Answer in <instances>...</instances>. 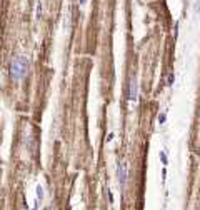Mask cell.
Wrapping results in <instances>:
<instances>
[{
    "label": "cell",
    "mask_w": 200,
    "mask_h": 210,
    "mask_svg": "<svg viewBox=\"0 0 200 210\" xmlns=\"http://www.w3.org/2000/svg\"><path fill=\"white\" fill-rule=\"evenodd\" d=\"M27 68H29L27 57H23V55L13 57L12 62H10V77H12V80H15V82L22 80L25 77V74H27Z\"/></svg>",
    "instance_id": "1"
},
{
    "label": "cell",
    "mask_w": 200,
    "mask_h": 210,
    "mask_svg": "<svg viewBox=\"0 0 200 210\" xmlns=\"http://www.w3.org/2000/svg\"><path fill=\"white\" fill-rule=\"evenodd\" d=\"M157 122L160 125H165L167 122V112H162V114H159V118H157Z\"/></svg>",
    "instance_id": "6"
},
{
    "label": "cell",
    "mask_w": 200,
    "mask_h": 210,
    "mask_svg": "<svg viewBox=\"0 0 200 210\" xmlns=\"http://www.w3.org/2000/svg\"><path fill=\"white\" fill-rule=\"evenodd\" d=\"M35 193H37V200H43V187L42 185H37V189H35Z\"/></svg>",
    "instance_id": "5"
},
{
    "label": "cell",
    "mask_w": 200,
    "mask_h": 210,
    "mask_svg": "<svg viewBox=\"0 0 200 210\" xmlns=\"http://www.w3.org/2000/svg\"><path fill=\"white\" fill-rule=\"evenodd\" d=\"M199 135H200V127H199Z\"/></svg>",
    "instance_id": "14"
},
{
    "label": "cell",
    "mask_w": 200,
    "mask_h": 210,
    "mask_svg": "<svg viewBox=\"0 0 200 210\" xmlns=\"http://www.w3.org/2000/svg\"><path fill=\"white\" fill-rule=\"evenodd\" d=\"M42 10H43V5H42V2H38L37 3V17H42Z\"/></svg>",
    "instance_id": "8"
},
{
    "label": "cell",
    "mask_w": 200,
    "mask_h": 210,
    "mask_svg": "<svg viewBox=\"0 0 200 210\" xmlns=\"http://www.w3.org/2000/svg\"><path fill=\"white\" fill-rule=\"evenodd\" d=\"M114 137H115V135L112 134V132H110V134L107 135V143H110V142H112V140H114Z\"/></svg>",
    "instance_id": "11"
},
{
    "label": "cell",
    "mask_w": 200,
    "mask_h": 210,
    "mask_svg": "<svg viewBox=\"0 0 200 210\" xmlns=\"http://www.w3.org/2000/svg\"><path fill=\"white\" fill-rule=\"evenodd\" d=\"M127 179H128V170H127V163H118L117 165V180H118V185L120 189H125L127 185Z\"/></svg>",
    "instance_id": "2"
},
{
    "label": "cell",
    "mask_w": 200,
    "mask_h": 210,
    "mask_svg": "<svg viewBox=\"0 0 200 210\" xmlns=\"http://www.w3.org/2000/svg\"><path fill=\"white\" fill-rule=\"evenodd\" d=\"M173 84H175V75H173V74H169V78H167V85H169V87H173Z\"/></svg>",
    "instance_id": "7"
},
{
    "label": "cell",
    "mask_w": 200,
    "mask_h": 210,
    "mask_svg": "<svg viewBox=\"0 0 200 210\" xmlns=\"http://www.w3.org/2000/svg\"><path fill=\"white\" fill-rule=\"evenodd\" d=\"M165 179H167V169L163 167V170H162V180L165 182Z\"/></svg>",
    "instance_id": "12"
},
{
    "label": "cell",
    "mask_w": 200,
    "mask_h": 210,
    "mask_svg": "<svg viewBox=\"0 0 200 210\" xmlns=\"http://www.w3.org/2000/svg\"><path fill=\"white\" fill-rule=\"evenodd\" d=\"M87 3V0H80V5H85Z\"/></svg>",
    "instance_id": "13"
},
{
    "label": "cell",
    "mask_w": 200,
    "mask_h": 210,
    "mask_svg": "<svg viewBox=\"0 0 200 210\" xmlns=\"http://www.w3.org/2000/svg\"><path fill=\"white\" fill-rule=\"evenodd\" d=\"M179 27H180V23H179V22H175V27H173V37H175V38L179 37Z\"/></svg>",
    "instance_id": "9"
},
{
    "label": "cell",
    "mask_w": 200,
    "mask_h": 210,
    "mask_svg": "<svg viewBox=\"0 0 200 210\" xmlns=\"http://www.w3.org/2000/svg\"><path fill=\"white\" fill-rule=\"evenodd\" d=\"M137 87H138L137 80H135V78H130V82H128V95H127L128 102H135V100H137V95H138Z\"/></svg>",
    "instance_id": "3"
},
{
    "label": "cell",
    "mask_w": 200,
    "mask_h": 210,
    "mask_svg": "<svg viewBox=\"0 0 200 210\" xmlns=\"http://www.w3.org/2000/svg\"><path fill=\"white\" fill-rule=\"evenodd\" d=\"M107 195H108V202H110V203H114V193H112L110 189H107Z\"/></svg>",
    "instance_id": "10"
},
{
    "label": "cell",
    "mask_w": 200,
    "mask_h": 210,
    "mask_svg": "<svg viewBox=\"0 0 200 210\" xmlns=\"http://www.w3.org/2000/svg\"><path fill=\"white\" fill-rule=\"evenodd\" d=\"M159 157H160L162 165H163V167H167V165H169V157H167V153L163 152V150H160V152H159Z\"/></svg>",
    "instance_id": "4"
}]
</instances>
